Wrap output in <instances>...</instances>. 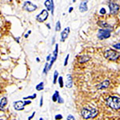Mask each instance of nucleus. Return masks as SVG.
I'll list each match as a JSON object with an SVG mask.
<instances>
[{
  "mask_svg": "<svg viewBox=\"0 0 120 120\" xmlns=\"http://www.w3.org/2000/svg\"><path fill=\"white\" fill-rule=\"evenodd\" d=\"M34 115H35V112H33L32 115L28 118V120H31V119H33V117H34Z\"/></svg>",
  "mask_w": 120,
  "mask_h": 120,
  "instance_id": "nucleus-34",
  "label": "nucleus"
},
{
  "mask_svg": "<svg viewBox=\"0 0 120 120\" xmlns=\"http://www.w3.org/2000/svg\"><path fill=\"white\" fill-rule=\"evenodd\" d=\"M55 119V120H60V119H63V115H56Z\"/></svg>",
  "mask_w": 120,
  "mask_h": 120,
  "instance_id": "nucleus-25",
  "label": "nucleus"
},
{
  "mask_svg": "<svg viewBox=\"0 0 120 120\" xmlns=\"http://www.w3.org/2000/svg\"><path fill=\"white\" fill-rule=\"evenodd\" d=\"M7 99L6 97H3L1 98V100H0V106H1V110H3V108L5 107V106L7 105Z\"/></svg>",
  "mask_w": 120,
  "mask_h": 120,
  "instance_id": "nucleus-14",
  "label": "nucleus"
},
{
  "mask_svg": "<svg viewBox=\"0 0 120 120\" xmlns=\"http://www.w3.org/2000/svg\"><path fill=\"white\" fill-rule=\"evenodd\" d=\"M58 76H59V72H58L57 71H55V73H54V80H53V83H54V84H55L56 82H57Z\"/></svg>",
  "mask_w": 120,
  "mask_h": 120,
  "instance_id": "nucleus-20",
  "label": "nucleus"
},
{
  "mask_svg": "<svg viewBox=\"0 0 120 120\" xmlns=\"http://www.w3.org/2000/svg\"><path fill=\"white\" fill-rule=\"evenodd\" d=\"M109 8L111 14H116L119 11V6L115 3H111L109 4Z\"/></svg>",
  "mask_w": 120,
  "mask_h": 120,
  "instance_id": "nucleus-8",
  "label": "nucleus"
},
{
  "mask_svg": "<svg viewBox=\"0 0 120 120\" xmlns=\"http://www.w3.org/2000/svg\"><path fill=\"white\" fill-rule=\"evenodd\" d=\"M49 64H48V63H46L45 64V67H44V70H43V73L44 74H46V73L48 72V71H49Z\"/></svg>",
  "mask_w": 120,
  "mask_h": 120,
  "instance_id": "nucleus-23",
  "label": "nucleus"
},
{
  "mask_svg": "<svg viewBox=\"0 0 120 120\" xmlns=\"http://www.w3.org/2000/svg\"><path fill=\"white\" fill-rule=\"evenodd\" d=\"M45 6L46 7V10L51 11V14L54 15V10H55V6H54V2L52 0H46L45 1Z\"/></svg>",
  "mask_w": 120,
  "mask_h": 120,
  "instance_id": "nucleus-7",
  "label": "nucleus"
},
{
  "mask_svg": "<svg viewBox=\"0 0 120 120\" xmlns=\"http://www.w3.org/2000/svg\"><path fill=\"white\" fill-rule=\"evenodd\" d=\"M51 57H52V55H48L47 57H46V61H47V62L51 61V59H52Z\"/></svg>",
  "mask_w": 120,
  "mask_h": 120,
  "instance_id": "nucleus-32",
  "label": "nucleus"
},
{
  "mask_svg": "<svg viewBox=\"0 0 120 120\" xmlns=\"http://www.w3.org/2000/svg\"><path fill=\"white\" fill-rule=\"evenodd\" d=\"M42 104H43V97L41 96V98H40V104H39V106H41V107H42Z\"/></svg>",
  "mask_w": 120,
  "mask_h": 120,
  "instance_id": "nucleus-31",
  "label": "nucleus"
},
{
  "mask_svg": "<svg viewBox=\"0 0 120 120\" xmlns=\"http://www.w3.org/2000/svg\"><path fill=\"white\" fill-rule=\"evenodd\" d=\"M22 8L25 10V11H34V10L37 9V6L35 4H34V3H32L30 1H26L24 3H23L22 5Z\"/></svg>",
  "mask_w": 120,
  "mask_h": 120,
  "instance_id": "nucleus-5",
  "label": "nucleus"
},
{
  "mask_svg": "<svg viewBox=\"0 0 120 120\" xmlns=\"http://www.w3.org/2000/svg\"><path fill=\"white\" fill-rule=\"evenodd\" d=\"M89 59H90V58H89L88 56L82 55L79 59V63H86V62H87Z\"/></svg>",
  "mask_w": 120,
  "mask_h": 120,
  "instance_id": "nucleus-15",
  "label": "nucleus"
},
{
  "mask_svg": "<svg viewBox=\"0 0 120 120\" xmlns=\"http://www.w3.org/2000/svg\"><path fill=\"white\" fill-rule=\"evenodd\" d=\"M109 85H110V81L109 80H105V81H103V82H101L99 85H98V89H104V88L108 87V86H109Z\"/></svg>",
  "mask_w": 120,
  "mask_h": 120,
  "instance_id": "nucleus-13",
  "label": "nucleus"
},
{
  "mask_svg": "<svg viewBox=\"0 0 120 120\" xmlns=\"http://www.w3.org/2000/svg\"><path fill=\"white\" fill-rule=\"evenodd\" d=\"M114 48H116V49L118 50H120V43H117V44H115V45L113 46Z\"/></svg>",
  "mask_w": 120,
  "mask_h": 120,
  "instance_id": "nucleus-28",
  "label": "nucleus"
},
{
  "mask_svg": "<svg viewBox=\"0 0 120 120\" xmlns=\"http://www.w3.org/2000/svg\"><path fill=\"white\" fill-rule=\"evenodd\" d=\"M73 11V7H70V10H69V12L70 13H71V11Z\"/></svg>",
  "mask_w": 120,
  "mask_h": 120,
  "instance_id": "nucleus-35",
  "label": "nucleus"
},
{
  "mask_svg": "<svg viewBox=\"0 0 120 120\" xmlns=\"http://www.w3.org/2000/svg\"><path fill=\"white\" fill-rule=\"evenodd\" d=\"M59 86H60V87H63V77L62 76H60V77H59Z\"/></svg>",
  "mask_w": 120,
  "mask_h": 120,
  "instance_id": "nucleus-22",
  "label": "nucleus"
},
{
  "mask_svg": "<svg viewBox=\"0 0 120 120\" xmlns=\"http://www.w3.org/2000/svg\"><path fill=\"white\" fill-rule=\"evenodd\" d=\"M31 101H30V100H26V101H24V106L26 105H28V104H30Z\"/></svg>",
  "mask_w": 120,
  "mask_h": 120,
  "instance_id": "nucleus-33",
  "label": "nucleus"
},
{
  "mask_svg": "<svg viewBox=\"0 0 120 120\" xmlns=\"http://www.w3.org/2000/svg\"><path fill=\"white\" fill-rule=\"evenodd\" d=\"M58 50H59V45L58 44H56L55 45V51H54L53 52V56L52 57L54 58V59H57V56H58Z\"/></svg>",
  "mask_w": 120,
  "mask_h": 120,
  "instance_id": "nucleus-18",
  "label": "nucleus"
},
{
  "mask_svg": "<svg viewBox=\"0 0 120 120\" xmlns=\"http://www.w3.org/2000/svg\"><path fill=\"white\" fill-rule=\"evenodd\" d=\"M67 120H75V117H74L73 115H69L68 116H67Z\"/></svg>",
  "mask_w": 120,
  "mask_h": 120,
  "instance_id": "nucleus-26",
  "label": "nucleus"
},
{
  "mask_svg": "<svg viewBox=\"0 0 120 120\" xmlns=\"http://www.w3.org/2000/svg\"><path fill=\"white\" fill-rule=\"evenodd\" d=\"M36 96H37V95H36V94H34L31 96H27V97H24V98H23V99H24L25 101H26V100H27V99H29V98H30V99H33V98H35Z\"/></svg>",
  "mask_w": 120,
  "mask_h": 120,
  "instance_id": "nucleus-24",
  "label": "nucleus"
},
{
  "mask_svg": "<svg viewBox=\"0 0 120 120\" xmlns=\"http://www.w3.org/2000/svg\"><path fill=\"white\" fill-rule=\"evenodd\" d=\"M36 60H37V62H39V59H38V58H37V59H36Z\"/></svg>",
  "mask_w": 120,
  "mask_h": 120,
  "instance_id": "nucleus-36",
  "label": "nucleus"
},
{
  "mask_svg": "<svg viewBox=\"0 0 120 120\" xmlns=\"http://www.w3.org/2000/svg\"><path fill=\"white\" fill-rule=\"evenodd\" d=\"M60 97L59 96V93L58 90H55V94H53V96H52V100H53V102H58V99H59V98Z\"/></svg>",
  "mask_w": 120,
  "mask_h": 120,
  "instance_id": "nucleus-16",
  "label": "nucleus"
},
{
  "mask_svg": "<svg viewBox=\"0 0 120 120\" xmlns=\"http://www.w3.org/2000/svg\"><path fill=\"white\" fill-rule=\"evenodd\" d=\"M43 85H44L43 82H39V83H38V84L37 85V86H36V90H38V91H40V90H43V88H44Z\"/></svg>",
  "mask_w": 120,
  "mask_h": 120,
  "instance_id": "nucleus-19",
  "label": "nucleus"
},
{
  "mask_svg": "<svg viewBox=\"0 0 120 120\" xmlns=\"http://www.w3.org/2000/svg\"><path fill=\"white\" fill-rule=\"evenodd\" d=\"M24 102L17 101L14 102V108L16 111H22L24 109Z\"/></svg>",
  "mask_w": 120,
  "mask_h": 120,
  "instance_id": "nucleus-10",
  "label": "nucleus"
},
{
  "mask_svg": "<svg viewBox=\"0 0 120 120\" xmlns=\"http://www.w3.org/2000/svg\"><path fill=\"white\" fill-rule=\"evenodd\" d=\"M58 102H59V103H63V102H64V100L63 99V98L59 97V99H58Z\"/></svg>",
  "mask_w": 120,
  "mask_h": 120,
  "instance_id": "nucleus-30",
  "label": "nucleus"
},
{
  "mask_svg": "<svg viewBox=\"0 0 120 120\" xmlns=\"http://www.w3.org/2000/svg\"><path fill=\"white\" fill-rule=\"evenodd\" d=\"M55 30L56 31H59V30H61V23H60V21H58V22H56Z\"/></svg>",
  "mask_w": 120,
  "mask_h": 120,
  "instance_id": "nucleus-21",
  "label": "nucleus"
},
{
  "mask_svg": "<svg viewBox=\"0 0 120 120\" xmlns=\"http://www.w3.org/2000/svg\"><path fill=\"white\" fill-rule=\"evenodd\" d=\"M99 13H100L101 15H105V14H106V10L104 9V8H102L101 10H100Z\"/></svg>",
  "mask_w": 120,
  "mask_h": 120,
  "instance_id": "nucleus-29",
  "label": "nucleus"
},
{
  "mask_svg": "<svg viewBox=\"0 0 120 120\" xmlns=\"http://www.w3.org/2000/svg\"><path fill=\"white\" fill-rule=\"evenodd\" d=\"M106 103L109 107L115 110L120 109V98L115 96H111L106 100Z\"/></svg>",
  "mask_w": 120,
  "mask_h": 120,
  "instance_id": "nucleus-2",
  "label": "nucleus"
},
{
  "mask_svg": "<svg viewBox=\"0 0 120 120\" xmlns=\"http://www.w3.org/2000/svg\"><path fill=\"white\" fill-rule=\"evenodd\" d=\"M69 55H67V57H66L65 59V62H64V66H67V63H68V59H69Z\"/></svg>",
  "mask_w": 120,
  "mask_h": 120,
  "instance_id": "nucleus-27",
  "label": "nucleus"
},
{
  "mask_svg": "<svg viewBox=\"0 0 120 120\" xmlns=\"http://www.w3.org/2000/svg\"><path fill=\"white\" fill-rule=\"evenodd\" d=\"M48 18V11L47 10H42V12L38 14L36 17V20L39 22H42Z\"/></svg>",
  "mask_w": 120,
  "mask_h": 120,
  "instance_id": "nucleus-6",
  "label": "nucleus"
},
{
  "mask_svg": "<svg viewBox=\"0 0 120 120\" xmlns=\"http://www.w3.org/2000/svg\"><path fill=\"white\" fill-rule=\"evenodd\" d=\"M39 120H44V119H42V118H40V119H39Z\"/></svg>",
  "mask_w": 120,
  "mask_h": 120,
  "instance_id": "nucleus-37",
  "label": "nucleus"
},
{
  "mask_svg": "<svg viewBox=\"0 0 120 120\" xmlns=\"http://www.w3.org/2000/svg\"><path fill=\"white\" fill-rule=\"evenodd\" d=\"M87 10V2H82L80 3V5H79V11H80V12H86Z\"/></svg>",
  "mask_w": 120,
  "mask_h": 120,
  "instance_id": "nucleus-11",
  "label": "nucleus"
},
{
  "mask_svg": "<svg viewBox=\"0 0 120 120\" xmlns=\"http://www.w3.org/2000/svg\"><path fill=\"white\" fill-rule=\"evenodd\" d=\"M104 56L106 59L108 60H111V61H116L119 58L120 54L119 52H117L115 50H112V49H108L106 50L104 53Z\"/></svg>",
  "mask_w": 120,
  "mask_h": 120,
  "instance_id": "nucleus-3",
  "label": "nucleus"
},
{
  "mask_svg": "<svg viewBox=\"0 0 120 120\" xmlns=\"http://www.w3.org/2000/svg\"><path fill=\"white\" fill-rule=\"evenodd\" d=\"M67 87L71 88L73 86V81H72V76L71 75H67Z\"/></svg>",
  "mask_w": 120,
  "mask_h": 120,
  "instance_id": "nucleus-12",
  "label": "nucleus"
},
{
  "mask_svg": "<svg viewBox=\"0 0 120 120\" xmlns=\"http://www.w3.org/2000/svg\"><path fill=\"white\" fill-rule=\"evenodd\" d=\"M81 114H82L83 119H93V118L97 116L98 110L92 106H86L82 109Z\"/></svg>",
  "mask_w": 120,
  "mask_h": 120,
  "instance_id": "nucleus-1",
  "label": "nucleus"
},
{
  "mask_svg": "<svg viewBox=\"0 0 120 120\" xmlns=\"http://www.w3.org/2000/svg\"><path fill=\"white\" fill-rule=\"evenodd\" d=\"M111 30H106V29H99L98 31V38L99 39H105L108 38L111 36Z\"/></svg>",
  "mask_w": 120,
  "mask_h": 120,
  "instance_id": "nucleus-4",
  "label": "nucleus"
},
{
  "mask_svg": "<svg viewBox=\"0 0 120 120\" xmlns=\"http://www.w3.org/2000/svg\"><path fill=\"white\" fill-rule=\"evenodd\" d=\"M98 25H100L102 27H104V29H106V30H111V29H109L110 27H111V26L108 25V24H106V23L104 22H98Z\"/></svg>",
  "mask_w": 120,
  "mask_h": 120,
  "instance_id": "nucleus-17",
  "label": "nucleus"
},
{
  "mask_svg": "<svg viewBox=\"0 0 120 120\" xmlns=\"http://www.w3.org/2000/svg\"><path fill=\"white\" fill-rule=\"evenodd\" d=\"M70 33V28L69 27H66L63 31L61 32V38H60V40L61 42H64L66 39L68 37V34Z\"/></svg>",
  "mask_w": 120,
  "mask_h": 120,
  "instance_id": "nucleus-9",
  "label": "nucleus"
}]
</instances>
